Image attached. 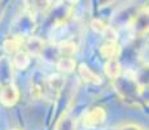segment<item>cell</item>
<instances>
[{"mask_svg":"<svg viewBox=\"0 0 149 130\" xmlns=\"http://www.w3.org/2000/svg\"><path fill=\"white\" fill-rule=\"evenodd\" d=\"M100 53L105 60H118L121 55V46L118 42H105L100 48Z\"/></svg>","mask_w":149,"mask_h":130,"instance_id":"9c48e42d","label":"cell"},{"mask_svg":"<svg viewBox=\"0 0 149 130\" xmlns=\"http://www.w3.org/2000/svg\"><path fill=\"white\" fill-rule=\"evenodd\" d=\"M104 73L109 79L116 81L122 76V66L118 60H108L104 65Z\"/></svg>","mask_w":149,"mask_h":130,"instance_id":"7c38bea8","label":"cell"},{"mask_svg":"<svg viewBox=\"0 0 149 130\" xmlns=\"http://www.w3.org/2000/svg\"><path fill=\"white\" fill-rule=\"evenodd\" d=\"M107 26L108 25L105 24L101 18H95V20H92V22H91V27L93 29V31L100 33V34L104 33V30L107 29Z\"/></svg>","mask_w":149,"mask_h":130,"instance_id":"ac0fdd59","label":"cell"},{"mask_svg":"<svg viewBox=\"0 0 149 130\" xmlns=\"http://www.w3.org/2000/svg\"><path fill=\"white\" fill-rule=\"evenodd\" d=\"M113 82L117 94L127 103H136L141 96V91L144 90L139 86L136 77H130L126 73H122V76Z\"/></svg>","mask_w":149,"mask_h":130,"instance_id":"6da1fadb","label":"cell"},{"mask_svg":"<svg viewBox=\"0 0 149 130\" xmlns=\"http://www.w3.org/2000/svg\"><path fill=\"white\" fill-rule=\"evenodd\" d=\"M78 73H79V76H81L83 82L88 83V85H100V83L102 82V78L100 77L99 74H96L92 69L88 68V66L84 65V64L79 65Z\"/></svg>","mask_w":149,"mask_h":130,"instance_id":"30bf717a","label":"cell"},{"mask_svg":"<svg viewBox=\"0 0 149 130\" xmlns=\"http://www.w3.org/2000/svg\"><path fill=\"white\" fill-rule=\"evenodd\" d=\"M13 64L9 56H0V87L13 83Z\"/></svg>","mask_w":149,"mask_h":130,"instance_id":"5b68a950","label":"cell"},{"mask_svg":"<svg viewBox=\"0 0 149 130\" xmlns=\"http://www.w3.org/2000/svg\"><path fill=\"white\" fill-rule=\"evenodd\" d=\"M19 95H21L19 89L14 83L3 86L0 89V104L7 107V108H12L18 103Z\"/></svg>","mask_w":149,"mask_h":130,"instance_id":"277c9868","label":"cell"},{"mask_svg":"<svg viewBox=\"0 0 149 130\" xmlns=\"http://www.w3.org/2000/svg\"><path fill=\"white\" fill-rule=\"evenodd\" d=\"M53 130H77V120L71 115L70 109H66L57 120Z\"/></svg>","mask_w":149,"mask_h":130,"instance_id":"ba28073f","label":"cell"},{"mask_svg":"<svg viewBox=\"0 0 149 130\" xmlns=\"http://www.w3.org/2000/svg\"><path fill=\"white\" fill-rule=\"evenodd\" d=\"M0 89H1V87H0Z\"/></svg>","mask_w":149,"mask_h":130,"instance_id":"7402d4cb","label":"cell"},{"mask_svg":"<svg viewBox=\"0 0 149 130\" xmlns=\"http://www.w3.org/2000/svg\"><path fill=\"white\" fill-rule=\"evenodd\" d=\"M131 25H132L134 30L137 34H145L148 31V13L145 12V9H143L141 12L136 13L131 20Z\"/></svg>","mask_w":149,"mask_h":130,"instance_id":"8fae6325","label":"cell"},{"mask_svg":"<svg viewBox=\"0 0 149 130\" xmlns=\"http://www.w3.org/2000/svg\"><path fill=\"white\" fill-rule=\"evenodd\" d=\"M65 85V78L60 74H51L42 82L43 98L54 100L60 96Z\"/></svg>","mask_w":149,"mask_h":130,"instance_id":"3957f363","label":"cell"},{"mask_svg":"<svg viewBox=\"0 0 149 130\" xmlns=\"http://www.w3.org/2000/svg\"><path fill=\"white\" fill-rule=\"evenodd\" d=\"M44 40L39 37H35V35H31V37H27L25 38L24 40V50L26 53L29 55L30 57H38L40 56V52L44 47Z\"/></svg>","mask_w":149,"mask_h":130,"instance_id":"8992f818","label":"cell"},{"mask_svg":"<svg viewBox=\"0 0 149 130\" xmlns=\"http://www.w3.org/2000/svg\"><path fill=\"white\" fill-rule=\"evenodd\" d=\"M13 130H19V129H13Z\"/></svg>","mask_w":149,"mask_h":130,"instance_id":"44dd1931","label":"cell"},{"mask_svg":"<svg viewBox=\"0 0 149 130\" xmlns=\"http://www.w3.org/2000/svg\"><path fill=\"white\" fill-rule=\"evenodd\" d=\"M107 121V111L104 107L95 105L88 108L82 115V125L86 129H97Z\"/></svg>","mask_w":149,"mask_h":130,"instance_id":"7a4b0ae2","label":"cell"},{"mask_svg":"<svg viewBox=\"0 0 149 130\" xmlns=\"http://www.w3.org/2000/svg\"><path fill=\"white\" fill-rule=\"evenodd\" d=\"M118 130H147L144 126L139 125V124H134V122H128L125 124V125L119 126Z\"/></svg>","mask_w":149,"mask_h":130,"instance_id":"d6986e66","label":"cell"},{"mask_svg":"<svg viewBox=\"0 0 149 130\" xmlns=\"http://www.w3.org/2000/svg\"><path fill=\"white\" fill-rule=\"evenodd\" d=\"M10 60H12L13 68H17V69H19V70H24V69H26L27 66L30 65L31 57L22 50V51L17 52V53H14Z\"/></svg>","mask_w":149,"mask_h":130,"instance_id":"5bb4252c","label":"cell"},{"mask_svg":"<svg viewBox=\"0 0 149 130\" xmlns=\"http://www.w3.org/2000/svg\"><path fill=\"white\" fill-rule=\"evenodd\" d=\"M102 35L105 38V42H118V33L113 26H107Z\"/></svg>","mask_w":149,"mask_h":130,"instance_id":"e0dca14e","label":"cell"},{"mask_svg":"<svg viewBox=\"0 0 149 130\" xmlns=\"http://www.w3.org/2000/svg\"><path fill=\"white\" fill-rule=\"evenodd\" d=\"M56 66L61 73H73L77 69V63L74 57H61L58 61L56 63Z\"/></svg>","mask_w":149,"mask_h":130,"instance_id":"9a60e30c","label":"cell"},{"mask_svg":"<svg viewBox=\"0 0 149 130\" xmlns=\"http://www.w3.org/2000/svg\"><path fill=\"white\" fill-rule=\"evenodd\" d=\"M58 50H60V55L61 57H73L75 55V52L78 51V46L74 42H62L58 43Z\"/></svg>","mask_w":149,"mask_h":130,"instance_id":"2e32d148","label":"cell"},{"mask_svg":"<svg viewBox=\"0 0 149 130\" xmlns=\"http://www.w3.org/2000/svg\"><path fill=\"white\" fill-rule=\"evenodd\" d=\"M24 38H21V37H10V38H8L7 40L4 42V50L9 55H14L17 53V52L22 51V48H24Z\"/></svg>","mask_w":149,"mask_h":130,"instance_id":"4fadbf2b","label":"cell"},{"mask_svg":"<svg viewBox=\"0 0 149 130\" xmlns=\"http://www.w3.org/2000/svg\"><path fill=\"white\" fill-rule=\"evenodd\" d=\"M39 57H42L45 63L56 65V63L61 59L58 44H57V43H44V47H43Z\"/></svg>","mask_w":149,"mask_h":130,"instance_id":"52a82bcc","label":"cell"},{"mask_svg":"<svg viewBox=\"0 0 149 130\" xmlns=\"http://www.w3.org/2000/svg\"><path fill=\"white\" fill-rule=\"evenodd\" d=\"M4 12H5V4L4 3L0 1V21L3 20V16H4Z\"/></svg>","mask_w":149,"mask_h":130,"instance_id":"ffe728a7","label":"cell"}]
</instances>
